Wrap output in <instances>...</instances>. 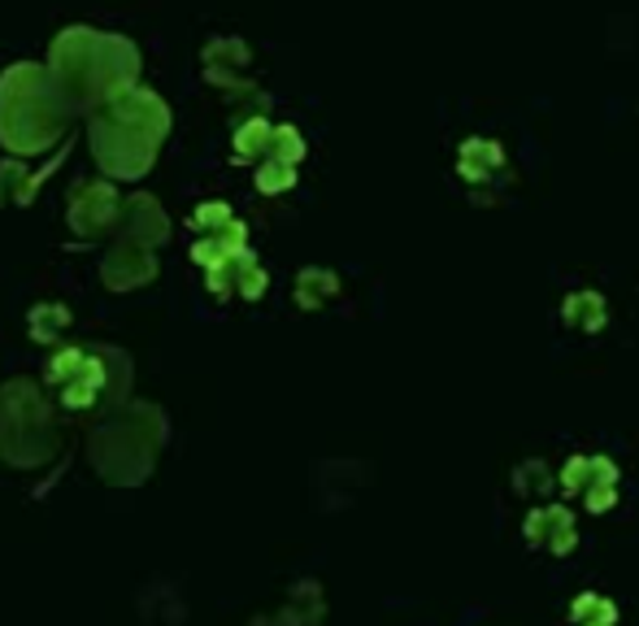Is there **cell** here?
<instances>
[{
    "mask_svg": "<svg viewBox=\"0 0 639 626\" xmlns=\"http://www.w3.org/2000/svg\"><path fill=\"white\" fill-rule=\"evenodd\" d=\"M526 544L531 549H544L553 556H566L574 544H578V522L566 505H535L526 513Z\"/></svg>",
    "mask_w": 639,
    "mask_h": 626,
    "instance_id": "7a4b0ae2",
    "label": "cell"
},
{
    "mask_svg": "<svg viewBox=\"0 0 639 626\" xmlns=\"http://www.w3.org/2000/svg\"><path fill=\"white\" fill-rule=\"evenodd\" d=\"M270 157L275 161H284V166H296L300 157H305V139L296 127H275V136H270Z\"/></svg>",
    "mask_w": 639,
    "mask_h": 626,
    "instance_id": "30bf717a",
    "label": "cell"
},
{
    "mask_svg": "<svg viewBox=\"0 0 639 626\" xmlns=\"http://www.w3.org/2000/svg\"><path fill=\"white\" fill-rule=\"evenodd\" d=\"M205 70L217 83H235L248 70V49L239 40H213L210 49H205Z\"/></svg>",
    "mask_w": 639,
    "mask_h": 626,
    "instance_id": "5b68a950",
    "label": "cell"
},
{
    "mask_svg": "<svg viewBox=\"0 0 639 626\" xmlns=\"http://www.w3.org/2000/svg\"><path fill=\"white\" fill-rule=\"evenodd\" d=\"M569 623L574 626H618V605L600 592H583L569 601Z\"/></svg>",
    "mask_w": 639,
    "mask_h": 626,
    "instance_id": "8992f818",
    "label": "cell"
},
{
    "mask_svg": "<svg viewBox=\"0 0 639 626\" xmlns=\"http://www.w3.org/2000/svg\"><path fill=\"white\" fill-rule=\"evenodd\" d=\"M257 188H262V192L291 188V166H284V161H266V166H262V174H257Z\"/></svg>",
    "mask_w": 639,
    "mask_h": 626,
    "instance_id": "7c38bea8",
    "label": "cell"
},
{
    "mask_svg": "<svg viewBox=\"0 0 639 626\" xmlns=\"http://www.w3.org/2000/svg\"><path fill=\"white\" fill-rule=\"evenodd\" d=\"M270 136H275V127L266 118H253L235 131V152L239 157H262V152H270Z\"/></svg>",
    "mask_w": 639,
    "mask_h": 626,
    "instance_id": "52a82bcc",
    "label": "cell"
},
{
    "mask_svg": "<svg viewBox=\"0 0 639 626\" xmlns=\"http://www.w3.org/2000/svg\"><path fill=\"white\" fill-rule=\"evenodd\" d=\"M500 166H504V148L497 139H466L457 152V170L466 183H488Z\"/></svg>",
    "mask_w": 639,
    "mask_h": 626,
    "instance_id": "3957f363",
    "label": "cell"
},
{
    "mask_svg": "<svg viewBox=\"0 0 639 626\" xmlns=\"http://www.w3.org/2000/svg\"><path fill=\"white\" fill-rule=\"evenodd\" d=\"M605 314H609V305H605V296L592 291V287H578V291H569L566 300H562V318H566V327H574V331H600V327H605Z\"/></svg>",
    "mask_w": 639,
    "mask_h": 626,
    "instance_id": "277c9868",
    "label": "cell"
},
{
    "mask_svg": "<svg viewBox=\"0 0 639 626\" xmlns=\"http://www.w3.org/2000/svg\"><path fill=\"white\" fill-rule=\"evenodd\" d=\"M578 500H583V509H587V513H605V509H614V505H618V487H587Z\"/></svg>",
    "mask_w": 639,
    "mask_h": 626,
    "instance_id": "4fadbf2b",
    "label": "cell"
},
{
    "mask_svg": "<svg viewBox=\"0 0 639 626\" xmlns=\"http://www.w3.org/2000/svg\"><path fill=\"white\" fill-rule=\"evenodd\" d=\"M549 484H553V470H549V461H540V457H531V461H522V466L513 470V487H518L522 496L549 491Z\"/></svg>",
    "mask_w": 639,
    "mask_h": 626,
    "instance_id": "ba28073f",
    "label": "cell"
},
{
    "mask_svg": "<svg viewBox=\"0 0 639 626\" xmlns=\"http://www.w3.org/2000/svg\"><path fill=\"white\" fill-rule=\"evenodd\" d=\"M340 283H336V275L331 270H305L300 275V287H296V296L305 300V305H318L322 296H331Z\"/></svg>",
    "mask_w": 639,
    "mask_h": 626,
    "instance_id": "8fae6325",
    "label": "cell"
},
{
    "mask_svg": "<svg viewBox=\"0 0 639 626\" xmlns=\"http://www.w3.org/2000/svg\"><path fill=\"white\" fill-rule=\"evenodd\" d=\"M587 470H592V453H569L562 475H557L562 491H566V496H583V491H587Z\"/></svg>",
    "mask_w": 639,
    "mask_h": 626,
    "instance_id": "9c48e42d",
    "label": "cell"
},
{
    "mask_svg": "<svg viewBox=\"0 0 639 626\" xmlns=\"http://www.w3.org/2000/svg\"><path fill=\"white\" fill-rule=\"evenodd\" d=\"M62 127V109H57V92L53 78L40 66L22 62L0 78V136L13 148H40L49 136H57Z\"/></svg>",
    "mask_w": 639,
    "mask_h": 626,
    "instance_id": "6da1fadb",
    "label": "cell"
}]
</instances>
